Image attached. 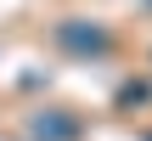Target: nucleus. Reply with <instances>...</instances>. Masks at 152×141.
<instances>
[{"mask_svg":"<svg viewBox=\"0 0 152 141\" xmlns=\"http://www.w3.org/2000/svg\"><path fill=\"white\" fill-rule=\"evenodd\" d=\"M56 45H62V51H79V57H102V51L113 45V34H107L102 23L68 17V23H56Z\"/></svg>","mask_w":152,"mask_h":141,"instance_id":"f257e3e1","label":"nucleus"},{"mask_svg":"<svg viewBox=\"0 0 152 141\" xmlns=\"http://www.w3.org/2000/svg\"><path fill=\"white\" fill-rule=\"evenodd\" d=\"M73 136H79V124L62 119V113H39L34 119V141H73Z\"/></svg>","mask_w":152,"mask_h":141,"instance_id":"f03ea898","label":"nucleus"}]
</instances>
